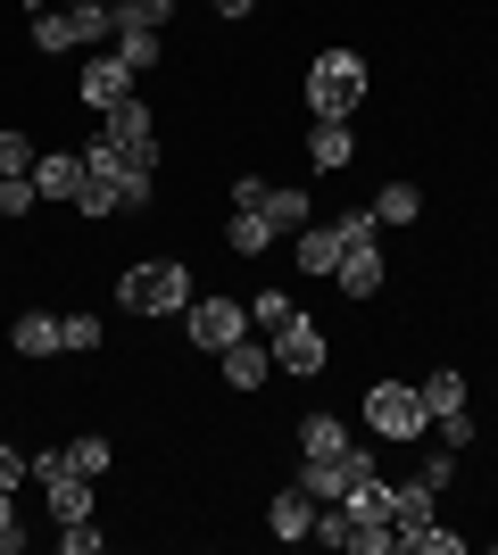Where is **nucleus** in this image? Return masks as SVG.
<instances>
[{"mask_svg":"<svg viewBox=\"0 0 498 555\" xmlns=\"http://www.w3.org/2000/svg\"><path fill=\"white\" fill-rule=\"evenodd\" d=\"M117 299H125V315H183L191 307V266L183 257H142V266H125Z\"/></svg>","mask_w":498,"mask_h":555,"instance_id":"obj_1","label":"nucleus"},{"mask_svg":"<svg viewBox=\"0 0 498 555\" xmlns=\"http://www.w3.org/2000/svg\"><path fill=\"white\" fill-rule=\"evenodd\" d=\"M357 100H366V59H357V50H316V67H308V108L349 125Z\"/></svg>","mask_w":498,"mask_h":555,"instance_id":"obj_2","label":"nucleus"},{"mask_svg":"<svg viewBox=\"0 0 498 555\" xmlns=\"http://www.w3.org/2000/svg\"><path fill=\"white\" fill-rule=\"evenodd\" d=\"M366 423H374L382 440H424V431H432L424 390H416V382H391V373H382L374 390H366Z\"/></svg>","mask_w":498,"mask_h":555,"instance_id":"obj_3","label":"nucleus"},{"mask_svg":"<svg viewBox=\"0 0 498 555\" xmlns=\"http://www.w3.org/2000/svg\"><path fill=\"white\" fill-rule=\"evenodd\" d=\"M117 25L108 0H75V9H34V50H84Z\"/></svg>","mask_w":498,"mask_h":555,"instance_id":"obj_4","label":"nucleus"},{"mask_svg":"<svg viewBox=\"0 0 498 555\" xmlns=\"http://www.w3.org/2000/svg\"><path fill=\"white\" fill-rule=\"evenodd\" d=\"M341 506H349V522H357V555H399V522H391V481H382V473H366Z\"/></svg>","mask_w":498,"mask_h":555,"instance_id":"obj_5","label":"nucleus"},{"mask_svg":"<svg viewBox=\"0 0 498 555\" xmlns=\"http://www.w3.org/2000/svg\"><path fill=\"white\" fill-rule=\"evenodd\" d=\"M266 357H274V373H299V382H316V373L332 365V348H324V332H316V315H299V307L274 324V348H266Z\"/></svg>","mask_w":498,"mask_h":555,"instance_id":"obj_6","label":"nucleus"},{"mask_svg":"<svg viewBox=\"0 0 498 555\" xmlns=\"http://www.w3.org/2000/svg\"><path fill=\"white\" fill-rule=\"evenodd\" d=\"M183 332H191V348L225 357L233 340H250V307H241V299H191L183 307Z\"/></svg>","mask_w":498,"mask_h":555,"instance_id":"obj_7","label":"nucleus"},{"mask_svg":"<svg viewBox=\"0 0 498 555\" xmlns=\"http://www.w3.org/2000/svg\"><path fill=\"white\" fill-rule=\"evenodd\" d=\"M100 133L117 141L133 166H158V116H150L142 100H117V108H100Z\"/></svg>","mask_w":498,"mask_h":555,"instance_id":"obj_8","label":"nucleus"},{"mask_svg":"<svg viewBox=\"0 0 498 555\" xmlns=\"http://www.w3.org/2000/svg\"><path fill=\"white\" fill-rule=\"evenodd\" d=\"M366 473H382V464L366 456V448H341V456H308V473H299V481H308L316 506H332V498H349Z\"/></svg>","mask_w":498,"mask_h":555,"instance_id":"obj_9","label":"nucleus"},{"mask_svg":"<svg viewBox=\"0 0 498 555\" xmlns=\"http://www.w3.org/2000/svg\"><path fill=\"white\" fill-rule=\"evenodd\" d=\"M84 183H92V166L75 158V150H42L34 158V191L42 199H84Z\"/></svg>","mask_w":498,"mask_h":555,"instance_id":"obj_10","label":"nucleus"},{"mask_svg":"<svg viewBox=\"0 0 498 555\" xmlns=\"http://www.w3.org/2000/svg\"><path fill=\"white\" fill-rule=\"evenodd\" d=\"M291 257H299V274H341L349 241H341V224H299L291 232Z\"/></svg>","mask_w":498,"mask_h":555,"instance_id":"obj_11","label":"nucleus"},{"mask_svg":"<svg viewBox=\"0 0 498 555\" xmlns=\"http://www.w3.org/2000/svg\"><path fill=\"white\" fill-rule=\"evenodd\" d=\"M266 531H274V539H308V531H316L308 481H291V489H274V498H266Z\"/></svg>","mask_w":498,"mask_h":555,"instance_id":"obj_12","label":"nucleus"},{"mask_svg":"<svg viewBox=\"0 0 498 555\" xmlns=\"http://www.w3.org/2000/svg\"><path fill=\"white\" fill-rule=\"evenodd\" d=\"M133 83H142V75L125 67L117 50H108V59H92V67H84V100H92V108H117V100H133Z\"/></svg>","mask_w":498,"mask_h":555,"instance_id":"obj_13","label":"nucleus"},{"mask_svg":"<svg viewBox=\"0 0 498 555\" xmlns=\"http://www.w3.org/2000/svg\"><path fill=\"white\" fill-rule=\"evenodd\" d=\"M341 299H382V249L374 241H349V257H341Z\"/></svg>","mask_w":498,"mask_h":555,"instance_id":"obj_14","label":"nucleus"},{"mask_svg":"<svg viewBox=\"0 0 498 555\" xmlns=\"http://www.w3.org/2000/svg\"><path fill=\"white\" fill-rule=\"evenodd\" d=\"M9 340H17V357H59V348H67V315H42V307H34V315H17Z\"/></svg>","mask_w":498,"mask_h":555,"instance_id":"obj_15","label":"nucleus"},{"mask_svg":"<svg viewBox=\"0 0 498 555\" xmlns=\"http://www.w3.org/2000/svg\"><path fill=\"white\" fill-rule=\"evenodd\" d=\"M308 158L324 166V175H341V166L357 158V141H349V125H341V116H316V133H308Z\"/></svg>","mask_w":498,"mask_h":555,"instance_id":"obj_16","label":"nucleus"},{"mask_svg":"<svg viewBox=\"0 0 498 555\" xmlns=\"http://www.w3.org/2000/svg\"><path fill=\"white\" fill-rule=\"evenodd\" d=\"M225 249H233V257H266V249H274V224H266L258 208H233V224H225Z\"/></svg>","mask_w":498,"mask_h":555,"instance_id":"obj_17","label":"nucleus"},{"mask_svg":"<svg viewBox=\"0 0 498 555\" xmlns=\"http://www.w3.org/2000/svg\"><path fill=\"white\" fill-rule=\"evenodd\" d=\"M266 373H274V357H266V348H250V340L225 348V390H258Z\"/></svg>","mask_w":498,"mask_h":555,"instance_id":"obj_18","label":"nucleus"},{"mask_svg":"<svg viewBox=\"0 0 498 555\" xmlns=\"http://www.w3.org/2000/svg\"><path fill=\"white\" fill-rule=\"evenodd\" d=\"M366 208H374V224H416V216H424V191L416 183H382Z\"/></svg>","mask_w":498,"mask_h":555,"instance_id":"obj_19","label":"nucleus"},{"mask_svg":"<svg viewBox=\"0 0 498 555\" xmlns=\"http://www.w3.org/2000/svg\"><path fill=\"white\" fill-rule=\"evenodd\" d=\"M258 216H266L274 232H299V224H316V216H308V191H283V183H266Z\"/></svg>","mask_w":498,"mask_h":555,"instance_id":"obj_20","label":"nucleus"},{"mask_svg":"<svg viewBox=\"0 0 498 555\" xmlns=\"http://www.w3.org/2000/svg\"><path fill=\"white\" fill-rule=\"evenodd\" d=\"M59 456H67L75 473H84V481H108V473H117V448L100 440V431H84V440H67V448H59Z\"/></svg>","mask_w":498,"mask_h":555,"instance_id":"obj_21","label":"nucleus"},{"mask_svg":"<svg viewBox=\"0 0 498 555\" xmlns=\"http://www.w3.org/2000/svg\"><path fill=\"white\" fill-rule=\"evenodd\" d=\"M432 498H440V489H432L424 473H416V481H399V489H391V522H399V531H416V522H432Z\"/></svg>","mask_w":498,"mask_h":555,"instance_id":"obj_22","label":"nucleus"},{"mask_svg":"<svg viewBox=\"0 0 498 555\" xmlns=\"http://www.w3.org/2000/svg\"><path fill=\"white\" fill-rule=\"evenodd\" d=\"M416 390H424V415L440 423V415H457V406H465V373H457V365H440L432 382H416Z\"/></svg>","mask_w":498,"mask_h":555,"instance_id":"obj_23","label":"nucleus"},{"mask_svg":"<svg viewBox=\"0 0 498 555\" xmlns=\"http://www.w3.org/2000/svg\"><path fill=\"white\" fill-rule=\"evenodd\" d=\"M117 9V34H166V17H175V0H108Z\"/></svg>","mask_w":498,"mask_h":555,"instance_id":"obj_24","label":"nucleus"},{"mask_svg":"<svg viewBox=\"0 0 498 555\" xmlns=\"http://www.w3.org/2000/svg\"><path fill=\"white\" fill-rule=\"evenodd\" d=\"M299 448H308V456H341V448H349V423H341V415H324V406H316V415L299 423Z\"/></svg>","mask_w":498,"mask_h":555,"instance_id":"obj_25","label":"nucleus"},{"mask_svg":"<svg viewBox=\"0 0 498 555\" xmlns=\"http://www.w3.org/2000/svg\"><path fill=\"white\" fill-rule=\"evenodd\" d=\"M150 191H158V175H150V166H125L117 183H108V199H117V216H142Z\"/></svg>","mask_w":498,"mask_h":555,"instance_id":"obj_26","label":"nucleus"},{"mask_svg":"<svg viewBox=\"0 0 498 555\" xmlns=\"http://www.w3.org/2000/svg\"><path fill=\"white\" fill-rule=\"evenodd\" d=\"M316 547H357V522H349V506H341V498H332V506H316Z\"/></svg>","mask_w":498,"mask_h":555,"instance_id":"obj_27","label":"nucleus"},{"mask_svg":"<svg viewBox=\"0 0 498 555\" xmlns=\"http://www.w3.org/2000/svg\"><path fill=\"white\" fill-rule=\"evenodd\" d=\"M399 547H407V555H457V531H449V522H440V514H432V522H416V531H399Z\"/></svg>","mask_w":498,"mask_h":555,"instance_id":"obj_28","label":"nucleus"},{"mask_svg":"<svg viewBox=\"0 0 498 555\" xmlns=\"http://www.w3.org/2000/svg\"><path fill=\"white\" fill-rule=\"evenodd\" d=\"M34 158H42V150L25 133H0V183H9V175H34Z\"/></svg>","mask_w":498,"mask_h":555,"instance_id":"obj_29","label":"nucleus"},{"mask_svg":"<svg viewBox=\"0 0 498 555\" xmlns=\"http://www.w3.org/2000/svg\"><path fill=\"white\" fill-rule=\"evenodd\" d=\"M117 59H125L133 75H142V67H158V34H117Z\"/></svg>","mask_w":498,"mask_h":555,"instance_id":"obj_30","label":"nucleus"},{"mask_svg":"<svg viewBox=\"0 0 498 555\" xmlns=\"http://www.w3.org/2000/svg\"><path fill=\"white\" fill-rule=\"evenodd\" d=\"M34 199H42V191H34V175H9V183H0V216H25Z\"/></svg>","mask_w":498,"mask_h":555,"instance_id":"obj_31","label":"nucleus"},{"mask_svg":"<svg viewBox=\"0 0 498 555\" xmlns=\"http://www.w3.org/2000/svg\"><path fill=\"white\" fill-rule=\"evenodd\" d=\"M440 440H449V456H465V448H474V415H465V406L440 415Z\"/></svg>","mask_w":498,"mask_h":555,"instance_id":"obj_32","label":"nucleus"},{"mask_svg":"<svg viewBox=\"0 0 498 555\" xmlns=\"http://www.w3.org/2000/svg\"><path fill=\"white\" fill-rule=\"evenodd\" d=\"M283 315H291L283 291H258V299H250V324H283Z\"/></svg>","mask_w":498,"mask_h":555,"instance_id":"obj_33","label":"nucleus"},{"mask_svg":"<svg viewBox=\"0 0 498 555\" xmlns=\"http://www.w3.org/2000/svg\"><path fill=\"white\" fill-rule=\"evenodd\" d=\"M59 547H67V555H92V547H100V531H92V514H84V522H67V531H59Z\"/></svg>","mask_w":498,"mask_h":555,"instance_id":"obj_34","label":"nucleus"},{"mask_svg":"<svg viewBox=\"0 0 498 555\" xmlns=\"http://www.w3.org/2000/svg\"><path fill=\"white\" fill-rule=\"evenodd\" d=\"M108 332H100V315H67V348H100Z\"/></svg>","mask_w":498,"mask_h":555,"instance_id":"obj_35","label":"nucleus"},{"mask_svg":"<svg viewBox=\"0 0 498 555\" xmlns=\"http://www.w3.org/2000/svg\"><path fill=\"white\" fill-rule=\"evenodd\" d=\"M25 473H34V456H17V448L0 440V489H17V481H25Z\"/></svg>","mask_w":498,"mask_h":555,"instance_id":"obj_36","label":"nucleus"},{"mask_svg":"<svg viewBox=\"0 0 498 555\" xmlns=\"http://www.w3.org/2000/svg\"><path fill=\"white\" fill-rule=\"evenodd\" d=\"M250 9H258V0H216V17H250Z\"/></svg>","mask_w":498,"mask_h":555,"instance_id":"obj_37","label":"nucleus"},{"mask_svg":"<svg viewBox=\"0 0 498 555\" xmlns=\"http://www.w3.org/2000/svg\"><path fill=\"white\" fill-rule=\"evenodd\" d=\"M9 522H17V514H9V489H0V531H9Z\"/></svg>","mask_w":498,"mask_h":555,"instance_id":"obj_38","label":"nucleus"}]
</instances>
